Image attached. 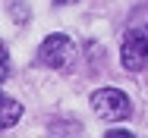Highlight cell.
Wrapping results in <instances>:
<instances>
[{"label":"cell","mask_w":148,"mask_h":138,"mask_svg":"<svg viewBox=\"0 0 148 138\" xmlns=\"http://www.w3.org/2000/svg\"><path fill=\"white\" fill-rule=\"evenodd\" d=\"M76 60V44L69 35H47L38 47V63L47 66V69H69Z\"/></svg>","instance_id":"1"},{"label":"cell","mask_w":148,"mask_h":138,"mask_svg":"<svg viewBox=\"0 0 148 138\" xmlns=\"http://www.w3.org/2000/svg\"><path fill=\"white\" fill-rule=\"evenodd\" d=\"M91 107H95V113L101 119H126L129 110H132L129 97L120 88H98V91H91Z\"/></svg>","instance_id":"2"},{"label":"cell","mask_w":148,"mask_h":138,"mask_svg":"<svg viewBox=\"0 0 148 138\" xmlns=\"http://www.w3.org/2000/svg\"><path fill=\"white\" fill-rule=\"evenodd\" d=\"M120 60H123V66H126L129 72H139L148 63V28L145 31H139V28L126 31L123 47H120Z\"/></svg>","instance_id":"3"},{"label":"cell","mask_w":148,"mask_h":138,"mask_svg":"<svg viewBox=\"0 0 148 138\" xmlns=\"http://www.w3.org/2000/svg\"><path fill=\"white\" fill-rule=\"evenodd\" d=\"M0 116H3V119H0V126H3V129H10V126L22 116V104H16L13 97H3V110H0Z\"/></svg>","instance_id":"4"},{"label":"cell","mask_w":148,"mask_h":138,"mask_svg":"<svg viewBox=\"0 0 148 138\" xmlns=\"http://www.w3.org/2000/svg\"><path fill=\"white\" fill-rule=\"evenodd\" d=\"M54 3H60V6H66V3H76V0H54Z\"/></svg>","instance_id":"5"}]
</instances>
